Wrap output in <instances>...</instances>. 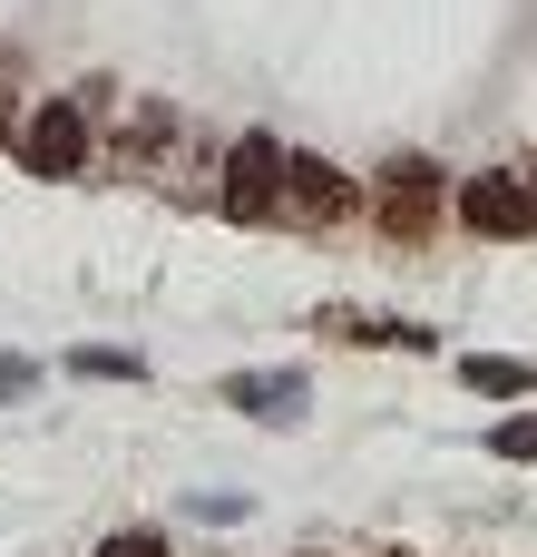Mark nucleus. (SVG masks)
Wrapping results in <instances>:
<instances>
[{
  "label": "nucleus",
  "mask_w": 537,
  "mask_h": 557,
  "mask_svg": "<svg viewBox=\"0 0 537 557\" xmlns=\"http://www.w3.org/2000/svg\"><path fill=\"white\" fill-rule=\"evenodd\" d=\"M440 206H450V186H440L430 157H391L382 186H372V215H382L391 245H430V235H440Z\"/></svg>",
  "instance_id": "1"
},
{
  "label": "nucleus",
  "mask_w": 537,
  "mask_h": 557,
  "mask_svg": "<svg viewBox=\"0 0 537 557\" xmlns=\"http://www.w3.org/2000/svg\"><path fill=\"white\" fill-rule=\"evenodd\" d=\"M274 215H294L303 235H333V225H352V215H362V186H352L333 157L284 147V206H274Z\"/></svg>",
  "instance_id": "2"
},
{
  "label": "nucleus",
  "mask_w": 537,
  "mask_h": 557,
  "mask_svg": "<svg viewBox=\"0 0 537 557\" xmlns=\"http://www.w3.org/2000/svg\"><path fill=\"white\" fill-rule=\"evenodd\" d=\"M10 147H20L29 176H78V166H88V108H78V98H49V108H29V117L10 127Z\"/></svg>",
  "instance_id": "3"
},
{
  "label": "nucleus",
  "mask_w": 537,
  "mask_h": 557,
  "mask_svg": "<svg viewBox=\"0 0 537 557\" xmlns=\"http://www.w3.org/2000/svg\"><path fill=\"white\" fill-rule=\"evenodd\" d=\"M235 225H274V206H284V147L254 127V137H235V157H225V196H215Z\"/></svg>",
  "instance_id": "4"
},
{
  "label": "nucleus",
  "mask_w": 537,
  "mask_h": 557,
  "mask_svg": "<svg viewBox=\"0 0 537 557\" xmlns=\"http://www.w3.org/2000/svg\"><path fill=\"white\" fill-rule=\"evenodd\" d=\"M225 401H235L245 421H264V431H303V421H313V382H303V372H235Z\"/></svg>",
  "instance_id": "5"
},
{
  "label": "nucleus",
  "mask_w": 537,
  "mask_h": 557,
  "mask_svg": "<svg viewBox=\"0 0 537 557\" xmlns=\"http://www.w3.org/2000/svg\"><path fill=\"white\" fill-rule=\"evenodd\" d=\"M460 225H470V235H528V186H519V166L470 176V186H460Z\"/></svg>",
  "instance_id": "6"
},
{
  "label": "nucleus",
  "mask_w": 537,
  "mask_h": 557,
  "mask_svg": "<svg viewBox=\"0 0 537 557\" xmlns=\"http://www.w3.org/2000/svg\"><path fill=\"white\" fill-rule=\"evenodd\" d=\"M460 382H470V392H499V401H519V392H537V362H509V352H470V362H460Z\"/></svg>",
  "instance_id": "7"
},
{
  "label": "nucleus",
  "mask_w": 537,
  "mask_h": 557,
  "mask_svg": "<svg viewBox=\"0 0 537 557\" xmlns=\"http://www.w3.org/2000/svg\"><path fill=\"white\" fill-rule=\"evenodd\" d=\"M68 372H78V382H147V362H137V352H117V343H78V352H68Z\"/></svg>",
  "instance_id": "8"
},
{
  "label": "nucleus",
  "mask_w": 537,
  "mask_h": 557,
  "mask_svg": "<svg viewBox=\"0 0 537 557\" xmlns=\"http://www.w3.org/2000/svg\"><path fill=\"white\" fill-rule=\"evenodd\" d=\"M489 450H499V460H537V411H509V421L489 431Z\"/></svg>",
  "instance_id": "9"
},
{
  "label": "nucleus",
  "mask_w": 537,
  "mask_h": 557,
  "mask_svg": "<svg viewBox=\"0 0 537 557\" xmlns=\"http://www.w3.org/2000/svg\"><path fill=\"white\" fill-rule=\"evenodd\" d=\"M186 519H205V529H235V519H245V499H235V490H196V499H186Z\"/></svg>",
  "instance_id": "10"
},
{
  "label": "nucleus",
  "mask_w": 537,
  "mask_h": 557,
  "mask_svg": "<svg viewBox=\"0 0 537 557\" xmlns=\"http://www.w3.org/2000/svg\"><path fill=\"white\" fill-rule=\"evenodd\" d=\"M98 557H166V539H157V529H117Z\"/></svg>",
  "instance_id": "11"
},
{
  "label": "nucleus",
  "mask_w": 537,
  "mask_h": 557,
  "mask_svg": "<svg viewBox=\"0 0 537 557\" xmlns=\"http://www.w3.org/2000/svg\"><path fill=\"white\" fill-rule=\"evenodd\" d=\"M29 382H39V362H29V352H0V401H20Z\"/></svg>",
  "instance_id": "12"
},
{
  "label": "nucleus",
  "mask_w": 537,
  "mask_h": 557,
  "mask_svg": "<svg viewBox=\"0 0 537 557\" xmlns=\"http://www.w3.org/2000/svg\"><path fill=\"white\" fill-rule=\"evenodd\" d=\"M10 127H20V98H10V78H0V147H10Z\"/></svg>",
  "instance_id": "13"
},
{
  "label": "nucleus",
  "mask_w": 537,
  "mask_h": 557,
  "mask_svg": "<svg viewBox=\"0 0 537 557\" xmlns=\"http://www.w3.org/2000/svg\"><path fill=\"white\" fill-rule=\"evenodd\" d=\"M528 235H537V196H528Z\"/></svg>",
  "instance_id": "14"
},
{
  "label": "nucleus",
  "mask_w": 537,
  "mask_h": 557,
  "mask_svg": "<svg viewBox=\"0 0 537 557\" xmlns=\"http://www.w3.org/2000/svg\"><path fill=\"white\" fill-rule=\"evenodd\" d=\"M391 557H411V548H391Z\"/></svg>",
  "instance_id": "15"
}]
</instances>
